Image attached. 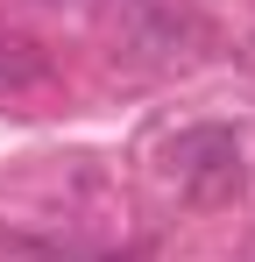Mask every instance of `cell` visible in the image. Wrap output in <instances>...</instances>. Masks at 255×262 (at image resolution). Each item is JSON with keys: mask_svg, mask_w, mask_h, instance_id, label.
Returning <instances> with one entry per match:
<instances>
[{"mask_svg": "<svg viewBox=\"0 0 255 262\" xmlns=\"http://www.w3.org/2000/svg\"><path fill=\"white\" fill-rule=\"evenodd\" d=\"M170 170L184 184V199H199V206L234 199V191H241V142L227 128H184L170 142Z\"/></svg>", "mask_w": 255, "mask_h": 262, "instance_id": "obj_1", "label": "cell"}, {"mask_svg": "<svg viewBox=\"0 0 255 262\" xmlns=\"http://www.w3.org/2000/svg\"><path fill=\"white\" fill-rule=\"evenodd\" d=\"M42 71H50V64H42V50H36V43H14V36L0 43V99H7V92H29Z\"/></svg>", "mask_w": 255, "mask_h": 262, "instance_id": "obj_2", "label": "cell"}]
</instances>
